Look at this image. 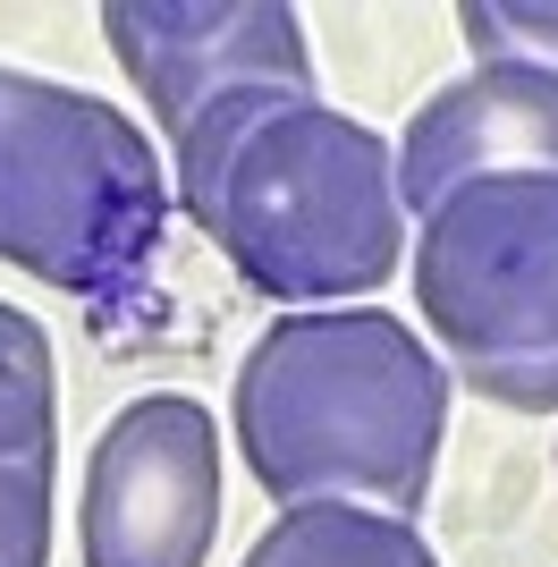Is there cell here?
<instances>
[{
	"label": "cell",
	"instance_id": "cell-1",
	"mask_svg": "<svg viewBox=\"0 0 558 567\" xmlns=\"http://www.w3.org/2000/svg\"><path fill=\"white\" fill-rule=\"evenodd\" d=\"M178 204L279 306H348L406 262L397 144L313 85H237L178 136Z\"/></svg>",
	"mask_w": 558,
	"mask_h": 567
},
{
	"label": "cell",
	"instance_id": "cell-3",
	"mask_svg": "<svg viewBox=\"0 0 558 567\" xmlns=\"http://www.w3.org/2000/svg\"><path fill=\"white\" fill-rule=\"evenodd\" d=\"M169 169L118 102L0 69V262L34 271L102 322L153 306Z\"/></svg>",
	"mask_w": 558,
	"mask_h": 567
},
{
	"label": "cell",
	"instance_id": "cell-2",
	"mask_svg": "<svg viewBox=\"0 0 558 567\" xmlns=\"http://www.w3.org/2000/svg\"><path fill=\"white\" fill-rule=\"evenodd\" d=\"M229 424L279 508L348 499L415 517L448 432V364L381 306L279 313L237 364Z\"/></svg>",
	"mask_w": 558,
	"mask_h": 567
},
{
	"label": "cell",
	"instance_id": "cell-4",
	"mask_svg": "<svg viewBox=\"0 0 558 567\" xmlns=\"http://www.w3.org/2000/svg\"><path fill=\"white\" fill-rule=\"evenodd\" d=\"M415 306L490 406L558 415V178H483L415 229Z\"/></svg>",
	"mask_w": 558,
	"mask_h": 567
},
{
	"label": "cell",
	"instance_id": "cell-9",
	"mask_svg": "<svg viewBox=\"0 0 558 567\" xmlns=\"http://www.w3.org/2000/svg\"><path fill=\"white\" fill-rule=\"evenodd\" d=\"M0 457L60 466V373L25 306H0Z\"/></svg>",
	"mask_w": 558,
	"mask_h": 567
},
{
	"label": "cell",
	"instance_id": "cell-8",
	"mask_svg": "<svg viewBox=\"0 0 558 567\" xmlns=\"http://www.w3.org/2000/svg\"><path fill=\"white\" fill-rule=\"evenodd\" d=\"M246 567H441L415 517L390 508H348V499H304L279 508L255 534Z\"/></svg>",
	"mask_w": 558,
	"mask_h": 567
},
{
	"label": "cell",
	"instance_id": "cell-10",
	"mask_svg": "<svg viewBox=\"0 0 558 567\" xmlns=\"http://www.w3.org/2000/svg\"><path fill=\"white\" fill-rule=\"evenodd\" d=\"M474 60H508V69L558 76V9L550 0H465L457 9Z\"/></svg>",
	"mask_w": 558,
	"mask_h": 567
},
{
	"label": "cell",
	"instance_id": "cell-7",
	"mask_svg": "<svg viewBox=\"0 0 558 567\" xmlns=\"http://www.w3.org/2000/svg\"><path fill=\"white\" fill-rule=\"evenodd\" d=\"M483 178H558V76L474 60L448 76L397 136V195L406 220L448 204L457 187Z\"/></svg>",
	"mask_w": 558,
	"mask_h": 567
},
{
	"label": "cell",
	"instance_id": "cell-6",
	"mask_svg": "<svg viewBox=\"0 0 558 567\" xmlns=\"http://www.w3.org/2000/svg\"><path fill=\"white\" fill-rule=\"evenodd\" d=\"M102 34L169 144L237 85H313L304 18L288 0H111Z\"/></svg>",
	"mask_w": 558,
	"mask_h": 567
},
{
	"label": "cell",
	"instance_id": "cell-5",
	"mask_svg": "<svg viewBox=\"0 0 558 567\" xmlns=\"http://www.w3.org/2000/svg\"><path fill=\"white\" fill-rule=\"evenodd\" d=\"M220 534V424L204 399L153 390L102 424L85 457V567H204Z\"/></svg>",
	"mask_w": 558,
	"mask_h": 567
},
{
	"label": "cell",
	"instance_id": "cell-11",
	"mask_svg": "<svg viewBox=\"0 0 558 567\" xmlns=\"http://www.w3.org/2000/svg\"><path fill=\"white\" fill-rule=\"evenodd\" d=\"M51 474L34 457H0V567H51Z\"/></svg>",
	"mask_w": 558,
	"mask_h": 567
}]
</instances>
